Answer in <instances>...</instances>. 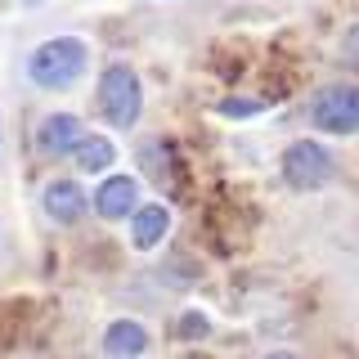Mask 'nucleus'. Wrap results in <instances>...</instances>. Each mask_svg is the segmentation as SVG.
<instances>
[{
	"instance_id": "39448f33",
	"label": "nucleus",
	"mask_w": 359,
	"mask_h": 359,
	"mask_svg": "<svg viewBox=\"0 0 359 359\" xmlns=\"http://www.w3.org/2000/svg\"><path fill=\"white\" fill-rule=\"evenodd\" d=\"M41 207L54 224H67V229H72V224H81L90 211H95V198H86V189L63 175V180H50V184H45Z\"/></svg>"
},
{
	"instance_id": "9b49d317",
	"label": "nucleus",
	"mask_w": 359,
	"mask_h": 359,
	"mask_svg": "<svg viewBox=\"0 0 359 359\" xmlns=\"http://www.w3.org/2000/svg\"><path fill=\"white\" fill-rule=\"evenodd\" d=\"M216 112L220 117H256V112H265V99H220Z\"/></svg>"
},
{
	"instance_id": "7ed1b4c3",
	"label": "nucleus",
	"mask_w": 359,
	"mask_h": 359,
	"mask_svg": "<svg viewBox=\"0 0 359 359\" xmlns=\"http://www.w3.org/2000/svg\"><path fill=\"white\" fill-rule=\"evenodd\" d=\"M310 121L323 135H355L359 130V86L332 81L310 99Z\"/></svg>"
},
{
	"instance_id": "f257e3e1",
	"label": "nucleus",
	"mask_w": 359,
	"mask_h": 359,
	"mask_svg": "<svg viewBox=\"0 0 359 359\" xmlns=\"http://www.w3.org/2000/svg\"><path fill=\"white\" fill-rule=\"evenodd\" d=\"M90 45L81 36H50L27 54V81L41 90H67L86 76Z\"/></svg>"
},
{
	"instance_id": "9d476101",
	"label": "nucleus",
	"mask_w": 359,
	"mask_h": 359,
	"mask_svg": "<svg viewBox=\"0 0 359 359\" xmlns=\"http://www.w3.org/2000/svg\"><path fill=\"white\" fill-rule=\"evenodd\" d=\"M112 162H117V144H112L108 135H86V140L72 149V166L86 171V175H104Z\"/></svg>"
},
{
	"instance_id": "f03ea898",
	"label": "nucleus",
	"mask_w": 359,
	"mask_h": 359,
	"mask_svg": "<svg viewBox=\"0 0 359 359\" xmlns=\"http://www.w3.org/2000/svg\"><path fill=\"white\" fill-rule=\"evenodd\" d=\"M144 108V86L130 63H108L99 72V112L112 130H130Z\"/></svg>"
},
{
	"instance_id": "0eeeda50",
	"label": "nucleus",
	"mask_w": 359,
	"mask_h": 359,
	"mask_svg": "<svg viewBox=\"0 0 359 359\" xmlns=\"http://www.w3.org/2000/svg\"><path fill=\"white\" fill-rule=\"evenodd\" d=\"M86 121L76 117V112H50V117H41V126H36V144H41V153H50V157H72V149L86 140Z\"/></svg>"
},
{
	"instance_id": "1a4fd4ad",
	"label": "nucleus",
	"mask_w": 359,
	"mask_h": 359,
	"mask_svg": "<svg viewBox=\"0 0 359 359\" xmlns=\"http://www.w3.org/2000/svg\"><path fill=\"white\" fill-rule=\"evenodd\" d=\"M149 351V328L135 319H112L104 328V355L108 359H140Z\"/></svg>"
},
{
	"instance_id": "f8f14e48",
	"label": "nucleus",
	"mask_w": 359,
	"mask_h": 359,
	"mask_svg": "<svg viewBox=\"0 0 359 359\" xmlns=\"http://www.w3.org/2000/svg\"><path fill=\"white\" fill-rule=\"evenodd\" d=\"M180 332H189V337L207 332V323H202V314H184V323H180Z\"/></svg>"
},
{
	"instance_id": "6e6552de",
	"label": "nucleus",
	"mask_w": 359,
	"mask_h": 359,
	"mask_svg": "<svg viewBox=\"0 0 359 359\" xmlns=\"http://www.w3.org/2000/svg\"><path fill=\"white\" fill-rule=\"evenodd\" d=\"M166 233H171V211H166L162 202H144V207L130 216V247H135V252H153V247H162Z\"/></svg>"
},
{
	"instance_id": "20e7f679",
	"label": "nucleus",
	"mask_w": 359,
	"mask_h": 359,
	"mask_svg": "<svg viewBox=\"0 0 359 359\" xmlns=\"http://www.w3.org/2000/svg\"><path fill=\"white\" fill-rule=\"evenodd\" d=\"M283 180L297 194H314L332 180V153L319 140H297L283 149Z\"/></svg>"
},
{
	"instance_id": "4468645a",
	"label": "nucleus",
	"mask_w": 359,
	"mask_h": 359,
	"mask_svg": "<svg viewBox=\"0 0 359 359\" xmlns=\"http://www.w3.org/2000/svg\"><path fill=\"white\" fill-rule=\"evenodd\" d=\"M265 359H297V355H287V351H274V355H265Z\"/></svg>"
},
{
	"instance_id": "423d86ee",
	"label": "nucleus",
	"mask_w": 359,
	"mask_h": 359,
	"mask_svg": "<svg viewBox=\"0 0 359 359\" xmlns=\"http://www.w3.org/2000/svg\"><path fill=\"white\" fill-rule=\"evenodd\" d=\"M140 184H135L130 175H104V184L95 189V216L117 224V220H130L135 211H140Z\"/></svg>"
},
{
	"instance_id": "ddd939ff",
	"label": "nucleus",
	"mask_w": 359,
	"mask_h": 359,
	"mask_svg": "<svg viewBox=\"0 0 359 359\" xmlns=\"http://www.w3.org/2000/svg\"><path fill=\"white\" fill-rule=\"evenodd\" d=\"M346 50H351V54H355V59H359V22H355V27H351V32H346Z\"/></svg>"
}]
</instances>
